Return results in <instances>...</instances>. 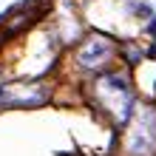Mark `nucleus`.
<instances>
[{"label":"nucleus","mask_w":156,"mask_h":156,"mask_svg":"<svg viewBox=\"0 0 156 156\" xmlns=\"http://www.w3.org/2000/svg\"><path fill=\"white\" fill-rule=\"evenodd\" d=\"M105 57H108V43H102V40H91L80 51V62L85 68H97L99 62H105Z\"/></svg>","instance_id":"f257e3e1"}]
</instances>
